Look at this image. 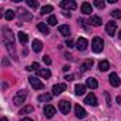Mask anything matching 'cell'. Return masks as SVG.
Returning a JSON list of instances; mask_svg holds the SVG:
<instances>
[{"mask_svg":"<svg viewBox=\"0 0 121 121\" xmlns=\"http://www.w3.org/2000/svg\"><path fill=\"white\" fill-rule=\"evenodd\" d=\"M66 46H69V47H73V41H71V40L69 39V40L66 41Z\"/></svg>","mask_w":121,"mask_h":121,"instance_id":"38","label":"cell"},{"mask_svg":"<svg viewBox=\"0 0 121 121\" xmlns=\"http://www.w3.org/2000/svg\"><path fill=\"white\" fill-rule=\"evenodd\" d=\"M2 121H7V118H4V117H3V118H2Z\"/></svg>","mask_w":121,"mask_h":121,"instance_id":"42","label":"cell"},{"mask_svg":"<svg viewBox=\"0 0 121 121\" xmlns=\"http://www.w3.org/2000/svg\"><path fill=\"white\" fill-rule=\"evenodd\" d=\"M103 47H104V41L103 39L100 37H94L93 39V43H91V48L94 53H101L103 51Z\"/></svg>","mask_w":121,"mask_h":121,"instance_id":"2","label":"cell"},{"mask_svg":"<svg viewBox=\"0 0 121 121\" xmlns=\"http://www.w3.org/2000/svg\"><path fill=\"white\" fill-rule=\"evenodd\" d=\"M105 31H107L108 36H114L115 31H117V23H114V22H108V23L105 24Z\"/></svg>","mask_w":121,"mask_h":121,"instance_id":"9","label":"cell"},{"mask_svg":"<svg viewBox=\"0 0 121 121\" xmlns=\"http://www.w3.org/2000/svg\"><path fill=\"white\" fill-rule=\"evenodd\" d=\"M27 70H37V71H39V70H40V67H39V63H33L30 67H27Z\"/></svg>","mask_w":121,"mask_h":121,"instance_id":"34","label":"cell"},{"mask_svg":"<svg viewBox=\"0 0 121 121\" xmlns=\"http://www.w3.org/2000/svg\"><path fill=\"white\" fill-rule=\"evenodd\" d=\"M98 69H100V71H107L110 69V63L107 61V60H103V61L98 63Z\"/></svg>","mask_w":121,"mask_h":121,"instance_id":"22","label":"cell"},{"mask_svg":"<svg viewBox=\"0 0 121 121\" xmlns=\"http://www.w3.org/2000/svg\"><path fill=\"white\" fill-rule=\"evenodd\" d=\"M43 61H44L47 66H50V64H51V58H50L48 56H44V57H43Z\"/></svg>","mask_w":121,"mask_h":121,"instance_id":"35","label":"cell"},{"mask_svg":"<svg viewBox=\"0 0 121 121\" xmlns=\"http://www.w3.org/2000/svg\"><path fill=\"white\" fill-rule=\"evenodd\" d=\"M30 7H33V9H37L39 7V3L37 2H34V0H27V2H26Z\"/></svg>","mask_w":121,"mask_h":121,"instance_id":"33","label":"cell"},{"mask_svg":"<svg viewBox=\"0 0 121 121\" xmlns=\"http://www.w3.org/2000/svg\"><path fill=\"white\" fill-rule=\"evenodd\" d=\"M50 100H51L50 94H41V95H39V101L40 103H46V101H50Z\"/></svg>","mask_w":121,"mask_h":121,"instance_id":"27","label":"cell"},{"mask_svg":"<svg viewBox=\"0 0 121 121\" xmlns=\"http://www.w3.org/2000/svg\"><path fill=\"white\" fill-rule=\"evenodd\" d=\"M26 98H27L26 90H20V91H17L16 95L13 97V104H14V105H22V104L26 101Z\"/></svg>","mask_w":121,"mask_h":121,"instance_id":"1","label":"cell"},{"mask_svg":"<svg viewBox=\"0 0 121 121\" xmlns=\"http://www.w3.org/2000/svg\"><path fill=\"white\" fill-rule=\"evenodd\" d=\"M31 111H33V107H31V105H26V107H23V108L20 110L19 114L23 115V114H29V112H31Z\"/></svg>","mask_w":121,"mask_h":121,"instance_id":"29","label":"cell"},{"mask_svg":"<svg viewBox=\"0 0 121 121\" xmlns=\"http://www.w3.org/2000/svg\"><path fill=\"white\" fill-rule=\"evenodd\" d=\"M86 83H87V87H90V88H93V90L98 87V83H97V80H95V78H93V77L87 78V81H86Z\"/></svg>","mask_w":121,"mask_h":121,"instance_id":"21","label":"cell"},{"mask_svg":"<svg viewBox=\"0 0 121 121\" xmlns=\"http://www.w3.org/2000/svg\"><path fill=\"white\" fill-rule=\"evenodd\" d=\"M69 69H70L69 66H64V67H63V70H64V71H69Z\"/></svg>","mask_w":121,"mask_h":121,"instance_id":"39","label":"cell"},{"mask_svg":"<svg viewBox=\"0 0 121 121\" xmlns=\"http://www.w3.org/2000/svg\"><path fill=\"white\" fill-rule=\"evenodd\" d=\"M3 43L4 44H14V36L7 27H3Z\"/></svg>","mask_w":121,"mask_h":121,"instance_id":"3","label":"cell"},{"mask_svg":"<svg viewBox=\"0 0 121 121\" xmlns=\"http://www.w3.org/2000/svg\"><path fill=\"white\" fill-rule=\"evenodd\" d=\"M22 121H33L31 118H22Z\"/></svg>","mask_w":121,"mask_h":121,"instance_id":"40","label":"cell"},{"mask_svg":"<svg viewBox=\"0 0 121 121\" xmlns=\"http://www.w3.org/2000/svg\"><path fill=\"white\" fill-rule=\"evenodd\" d=\"M108 80H110V84H111L112 87H118V86H120V78H118V76H117L115 73H111Z\"/></svg>","mask_w":121,"mask_h":121,"instance_id":"14","label":"cell"},{"mask_svg":"<svg viewBox=\"0 0 121 121\" xmlns=\"http://www.w3.org/2000/svg\"><path fill=\"white\" fill-rule=\"evenodd\" d=\"M29 81H30V86H31L34 90H43V88H44V84H43L37 77H30Z\"/></svg>","mask_w":121,"mask_h":121,"instance_id":"6","label":"cell"},{"mask_svg":"<svg viewBox=\"0 0 121 121\" xmlns=\"http://www.w3.org/2000/svg\"><path fill=\"white\" fill-rule=\"evenodd\" d=\"M74 90H76V94H77V95H83V94L86 93V86H83V84H77V86L74 87Z\"/></svg>","mask_w":121,"mask_h":121,"instance_id":"24","label":"cell"},{"mask_svg":"<svg viewBox=\"0 0 121 121\" xmlns=\"http://www.w3.org/2000/svg\"><path fill=\"white\" fill-rule=\"evenodd\" d=\"M17 36H19V41H20L22 44H26V43L29 41V36H27V34H26L24 31H20V33H19Z\"/></svg>","mask_w":121,"mask_h":121,"instance_id":"23","label":"cell"},{"mask_svg":"<svg viewBox=\"0 0 121 121\" xmlns=\"http://www.w3.org/2000/svg\"><path fill=\"white\" fill-rule=\"evenodd\" d=\"M4 19L9 20V22L13 20V19H14V12H13V10H6V12H4Z\"/></svg>","mask_w":121,"mask_h":121,"instance_id":"26","label":"cell"},{"mask_svg":"<svg viewBox=\"0 0 121 121\" xmlns=\"http://www.w3.org/2000/svg\"><path fill=\"white\" fill-rule=\"evenodd\" d=\"M94 6L98 7V9H104V7H105V2H103V0H95V2H94Z\"/></svg>","mask_w":121,"mask_h":121,"instance_id":"31","label":"cell"},{"mask_svg":"<svg viewBox=\"0 0 121 121\" xmlns=\"http://www.w3.org/2000/svg\"><path fill=\"white\" fill-rule=\"evenodd\" d=\"M37 29H39L43 34H46V36L50 33V29H48V26H47L46 23H39V24H37Z\"/></svg>","mask_w":121,"mask_h":121,"instance_id":"19","label":"cell"},{"mask_svg":"<svg viewBox=\"0 0 121 121\" xmlns=\"http://www.w3.org/2000/svg\"><path fill=\"white\" fill-rule=\"evenodd\" d=\"M67 86L64 83H60V84H54L53 86V95H60L63 91H66Z\"/></svg>","mask_w":121,"mask_h":121,"instance_id":"7","label":"cell"},{"mask_svg":"<svg viewBox=\"0 0 121 121\" xmlns=\"http://www.w3.org/2000/svg\"><path fill=\"white\" fill-rule=\"evenodd\" d=\"M58 31H60V34L64 36V37H69V36H70V29H69V26H66V24L58 26Z\"/></svg>","mask_w":121,"mask_h":121,"instance_id":"16","label":"cell"},{"mask_svg":"<svg viewBox=\"0 0 121 121\" xmlns=\"http://www.w3.org/2000/svg\"><path fill=\"white\" fill-rule=\"evenodd\" d=\"M58 108H60V111H61L63 114H69L70 112V108H71V104L67 100H61V101L58 103Z\"/></svg>","mask_w":121,"mask_h":121,"instance_id":"4","label":"cell"},{"mask_svg":"<svg viewBox=\"0 0 121 121\" xmlns=\"http://www.w3.org/2000/svg\"><path fill=\"white\" fill-rule=\"evenodd\" d=\"M43 111H44V115H46L47 118H53L54 114H56V108H54L53 105H50V104H47Z\"/></svg>","mask_w":121,"mask_h":121,"instance_id":"12","label":"cell"},{"mask_svg":"<svg viewBox=\"0 0 121 121\" xmlns=\"http://www.w3.org/2000/svg\"><path fill=\"white\" fill-rule=\"evenodd\" d=\"M47 23H48L50 26H56V24H57V17H56V16H50L48 20H47Z\"/></svg>","mask_w":121,"mask_h":121,"instance_id":"32","label":"cell"},{"mask_svg":"<svg viewBox=\"0 0 121 121\" xmlns=\"http://www.w3.org/2000/svg\"><path fill=\"white\" fill-rule=\"evenodd\" d=\"M17 12H19V16H20V19H22L23 22H31V20H33L31 13H30V12H27L26 9H19Z\"/></svg>","mask_w":121,"mask_h":121,"instance_id":"5","label":"cell"},{"mask_svg":"<svg viewBox=\"0 0 121 121\" xmlns=\"http://www.w3.org/2000/svg\"><path fill=\"white\" fill-rule=\"evenodd\" d=\"M88 23L91 24V26H94V27H98V26H101V19L98 17V16H91L90 17V20H88Z\"/></svg>","mask_w":121,"mask_h":121,"instance_id":"15","label":"cell"},{"mask_svg":"<svg viewBox=\"0 0 121 121\" xmlns=\"http://www.w3.org/2000/svg\"><path fill=\"white\" fill-rule=\"evenodd\" d=\"M74 111H76V117H77V118H86V115H87V111H86L80 104H77V105L74 107Z\"/></svg>","mask_w":121,"mask_h":121,"instance_id":"13","label":"cell"},{"mask_svg":"<svg viewBox=\"0 0 121 121\" xmlns=\"http://www.w3.org/2000/svg\"><path fill=\"white\" fill-rule=\"evenodd\" d=\"M37 74L41 76L43 78H50V77H51V73H50V70H47V69H40V70L37 71Z\"/></svg>","mask_w":121,"mask_h":121,"instance_id":"20","label":"cell"},{"mask_svg":"<svg viewBox=\"0 0 121 121\" xmlns=\"http://www.w3.org/2000/svg\"><path fill=\"white\" fill-rule=\"evenodd\" d=\"M60 6H61L63 9H69V10H74V9H77V3L73 2V0H63V2L60 3Z\"/></svg>","mask_w":121,"mask_h":121,"instance_id":"8","label":"cell"},{"mask_svg":"<svg viewBox=\"0 0 121 121\" xmlns=\"http://www.w3.org/2000/svg\"><path fill=\"white\" fill-rule=\"evenodd\" d=\"M31 47H33V50H34L36 53H40V51L43 50V43H41L40 40H33Z\"/></svg>","mask_w":121,"mask_h":121,"instance_id":"18","label":"cell"},{"mask_svg":"<svg viewBox=\"0 0 121 121\" xmlns=\"http://www.w3.org/2000/svg\"><path fill=\"white\" fill-rule=\"evenodd\" d=\"M93 64H94V63H93V60H90V58H88V60H86V61L81 64V70H83V71H86V70L91 69V67H93Z\"/></svg>","mask_w":121,"mask_h":121,"instance_id":"25","label":"cell"},{"mask_svg":"<svg viewBox=\"0 0 121 121\" xmlns=\"http://www.w3.org/2000/svg\"><path fill=\"white\" fill-rule=\"evenodd\" d=\"M81 12H83L84 14H91V12H93L91 4H90V3H87V2H84V3L81 4Z\"/></svg>","mask_w":121,"mask_h":121,"instance_id":"17","label":"cell"},{"mask_svg":"<svg viewBox=\"0 0 121 121\" xmlns=\"http://www.w3.org/2000/svg\"><path fill=\"white\" fill-rule=\"evenodd\" d=\"M87 46H88L87 39H84V37H78V40H77V43H76V47H77L80 51H84V50L87 48Z\"/></svg>","mask_w":121,"mask_h":121,"instance_id":"10","label":"cell"},{"mask_svg":"<svg viewBox=\"0 0 121 121\" xmlns=\"http://www.w3.org/2000/svg\"><path fill=\"white\" fill-rule=\"evenodd\" d=\"M105 98H107V104H108V105H111V100H110V95H108V93H105Z\"/></svg>","mask_w":121,"mask_h":121,"instance_id":"37","label":"cell"},{"mask_svg":"<svg viewBox=\"0 0 121 121\" xmlns=\"http://www.w3.org/2000/svg\"><path fill=\"white\" fill-rule=\"evenodd\" d=\"M73 78H74V76H73V74H67V76H66V78H64V80H67V81H71V80H73Z\"/></svg>","mask_w":121,"mask_h":121,"instance_id":"36","label":"cell"},{"mask_svg":"<svg viewBox=\"0 0 121 121\" xmlns=\"http://www.w3.org/2000/svg\"><path fill=\"white\" fill-rule=\"evenodd\" d=\"M118 37H120V40H121V30H120V33H118Z\"/></svg>","mask_w":121,"mask_h":121,"instance_id":"41","label":"cell"},{"mask_svg":"<svg viewBox=\"0 0 121 121\" xmlns=\"http://www.w3.org/2000/svg\"><path fill=\"white\" fill-rule=\"evenodd\" d=\"M111 16H112L114 19H117V20H121V10H120V9L112 10V12H111Z\"/></svg>","mask_w":121,"mask_h":121,"instance_id":"30","label":"cell"},{"mask_svg":"<svg viewBox=\"0 0 121 121\" xmlns=\"http://www.w3.org/2000/svg\"><path fill=\"white\" fill-rule=\"evenodd\" d=\"M50 12H53V6H50V4H47V6H43L41 7V14H47V13H50Z\"/></svg>","mask_w":121,"mask_h":121,"instance_id":"28","label":"cell"},{"mask_svg":"<svg viewBox=\"0 0 121 121\" xmlns=\"http://www.w3.org/2000/svg\"><path fill=\"white\" fill-rule=\"evenodd\" d=\"M84 103H86V104H88V105H93V107H95V105L98 104V103H97V97H95L93 93H90L88 95H86Z\"/></svg>","mask_w":121,"mask_h":121,"instance_id":"11","label":"cell"}]
</instances>
